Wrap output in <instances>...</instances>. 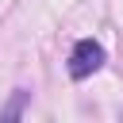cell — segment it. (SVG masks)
<instances>
[{"label":"cell","mask_w":123,"mask_h":123,"mask_svg":"<svg viewBox=\"0 0 123 123\" xmlns=\"http://www.w3.org/2000/svg\"><path fill=\"white\" fill-rule=\"evenodd\" d=\"M100 65H104V46H100L96 38H81V42L73 46V54H69V77H73V81H85V77H92Z\"/></svg>","instance_id":"6da1fadb"},{"label":"cell","mask_w":123,"mask_h":123,"mask_svg":"<svg viewBox=\"0 0 123 123\" xmlns=\"http://www.w3.org/2000/svg\"><path fill=\"white\" fill-rule=\"evenodd\" d=\"M23 100H27V92H23V88H15V96H12V104L0 111V119H15V115L23 111Z\"/></svg>","instance_id":"7a4b0ae2"}]
</instances>
